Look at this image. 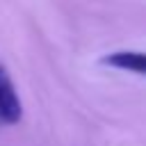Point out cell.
<instances>
[{
  "label": "cell",
  "mask_w": 146,
  "mask_h": 146,
  "mask_svg": "<svg viewBox=\"0 0 146 146\" xmlns=\"http://www.w3.org/2000/svg\"><path fill=\"white\" fill-rule=\"evenodd\" d=\"M23 116V105L16 94V87L9 78V71L0 64V121L2 123H18Z\"/></svg>",
  "instance_id": "6da1fadb"
},
{
  "label": "cell",
  "mask_w": 146,
  "mask_h": 146,
  "mask_svg": "<svg viewBox=\"0 0 146 146\" xmlns=\"http://www.w3.org/2000/svg\"><path fill=\"white\" fill-rule=\"evenodd\" d=\"M100 64L146 75V52H139V50H116V52H110V55H105L100 59Z\"/></svg>",
  "instance_id": "7a4b0ae2"
}]
</instances>
